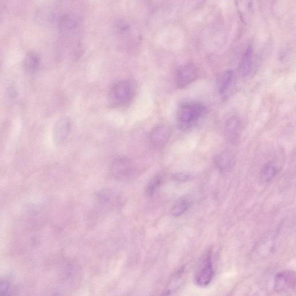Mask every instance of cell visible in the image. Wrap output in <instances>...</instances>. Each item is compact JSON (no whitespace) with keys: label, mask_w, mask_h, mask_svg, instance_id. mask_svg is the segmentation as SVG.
I'll list each match as a JSON object with an SVG mask.
<instances>
[{"label":"cell","mask_w":296,"mask_h":296,"mask_svg":"<svg viewBox=\"0 0 296 296\" xmlns=\"http://www.w3.org/2000/svg\"><path fill=\"white\" fill-rule=\"evenodd\" d=\"M206 113L207 110L202 103L197 102L182 103L176 115L178 128L183 131L192 128Z\"/></svg>","instance_id":"1"},{"label":"cell","mask_w":296,"mask_h":296,"mask_svg":"<svg viewBox=\"0 0 296 296\" xmlns=\"http://www.w3.org/2000/svg\"><path fill=\"white\" fill-rule=\"evenodd\" d=\"M134 94V86L130 82H119L111 89L109 93L110 104L112 107L124 106L131 101Z\"/></svg>","instance_id":"2"},{"label":"cell","mask_w":296,"mask_h":296,"mask_svg":"<svg viewBox=\"0 0 296 296\" xmlns=\"http://www.w3.org/2000/svg\"><path fill=\"white\" fill-rule=\"evenodd\" d=\"M198 76L195 64L187 63L179 67L176 71L175 82L179 88H184L193 82Z\"/></svg>","instance_id":"3"},{"label":"cell","mask_w":296,"mask_h":296,"mask_svg":"<svg viewBox=\"0 0 296 296\" xmlns=\"http://www.w3.org/2000/svg\"><path fill=\"white\" fill-rule=\"evenodd\" d=\"M133 165L127 158H119L112 163L111 166L112 174L116 178L125 179L130 177L133 172Z\"/></svg>","instance_id":"4"},{"label":"cell","mask_w":296,"mask_h":296,"mask_svg":"<svg viewBox=\"0 0 296 296\" xmlns=\"http://www.w3.org/2000/svg\"><path fill=\"white\" fill-rule=\"evenodd\" d=\"M171 131L168 126L161 125L156 126L150 133V140L154 146L160 148L167 143Z\"/></svg>","instance_id":"5"},{"label":"cell","mask_w":296,"mask_h":296,"mask_svg":"<svg viewBox=\"0 0 296 296\" xmlns=\"http://www.w3.org/2000/svg\"><path fill=\"white\" fill-rule=\"evenodd\" d=\"M214 162L219 170L226 173L235 166L236 157L230 151L224 150L215 157Z\"/></svg>","instance_id":"6"},{"label":"cell","mask_w":296,"mask_h":296,"mask_svg":"<svg viewBox=\"0 0 296 296\" xmlns=\"http://www.w3.org/2000/svg\"><path fill=\"white\" fill-rule=\"evenodd\" d=\"M214 276V270L211 260L210 255L205 259L199 273H197L196 281L200 286H207L212 281Z\"/></svg>","instance_id":"7"},{"label":"cell","mask_w":296,"mask_h":296,"mask_svg":"<svg viewBox=\"0 0 296 296\" xmlns=\"http://www.w3.org/2000/svg\"><path fill=\"white\" fill-rule=\"evenodd\" d=\"M240 123L236 116L228 119L224 126V136L231 144L236 143L240 137Z\"/></svg>","instance_id":"8"},{"label":"cell","mask_w":296,"mask_h":296,"mask_svg":"<svg viewBox=\"0 0 296 296\" xmlns=\"http://www.w3.org/2000/svg\"><path fill=\"white\" fill-rule=\"evenodd\" d=\"M71 129L70 120L67 117L61 118L56 123L54 128V141L55 143L59 146L69 134Z\"/></svg>","instance_id":"9"},{"label":"cell","mask_w":296,"mask_h":296,"mask_svg":"<svg viewBox=\"0 0 296 296\" xmlns=\"http://www.w3.org/2000/svg\"><path fill=\"white\" fill-rule=\"evenodd\" d=\"M253 49L248 46L242 54L239 64V73L243 78L248 76L252 67Z\"/></svg>","instance_id":"10"},{"label":"cell","mask_w":296,"mask_h":296,"mask_svg":"<svg viewBox=\"0 0 296 296\" xmlns=\"http://www.w3.org/2000/svg\"><path fill=\"white\" fill-rule=\"evenodd\" d=\"M192 198L189 195L181 197L176 202L173 207L171 209V214L174 217H178L183 215L192 204Z\"/></svg>","instance_id":"11"},{"label":"cell","mask_w":296,"mask_h":296,"mask_svg":"<svg viewBox=\"0 0 296 296\" xmlns=\"http://www.w3.org/2000/svg\"><path fill=\"white\" fill-rule=\"evenodd\" d=\"M40 64L39 56L35 52H30L28 53L23 60V66L27 72L33 73L38 69Z\"/></svg>","instance_id":"12"},{"label":"cell","mask_w":296,"mask_h":296,"mask_svg":"<svg viewBox=\"0 0 296 296\" xmlns=\"http://www.w3.org/2000/svg\"><path fill=\"white\" fill-rule=\"evenodd\" d=\"M234 81V74L232 70H227L222 76L220 88L221 95H226L230 91Z\"/></svg>","instance_id":"13"},{"label":"cell","mask_w":296,"mask_h":296,"mask_svg":"<svg viewBox=\"0 0 296 296\" xmlns=\"http://www.w3.org/2000/svg\"><path fill=\"white\" fill-rule=\"evenodd\" d=\"M277 173V169L273 163H268L261 168L260 179L263 183H268L273 180Z\"/></svg>","instance_id":"14"},{"label":"cell","mask_w":296,"mask_h":296,"mask_svg":"<svg viewBox=\"0 0 296 296\" xmlns=\"http://www.w3.org/2000/svg\"><path fill=\"white\" fill-rule=\"evenodd\" d=\"M77 23V18L74 15H66L60 18L59 27L61 32H67L74 29Z\"/></svg>","instance_id":"15"},{"label":"cell","mask_w":296,"mask_h":296,"mask_svg":"<svg viewBox=\"0 0 296 296\" xmlns=\"http://www.w3.org/2000/svg\"><path fill=\"white\" fill-rule=\"evenodd\" d=\"M289 283V278L285 273L277 274L274 280V290L277 292H282L287 288Z\"/></svg>","instance_id":"16"},{"label":"cell","mask_w":296,"mask_h":296,"mask_svg":"<svg viewBox=\"0 0 296 296\" xmlns=\"http://www.w3.org/2000/svg\"><path fill=\"white\" fill-rule=\"evenodd\" d=\"M162 183V177L160 175H156L148 184L146 190L148 196H152L155 191L160 186Z\"/></svg>","instance_id":"17"},{"label":"cell","mask_w":296,"mask_h":296,"mask_svg":"<svg viewBox=\"0 0 296 296\" xmlns=\"http://www.w3.org/2000/svg\"><path fill=\"white\" fill-rule=\"evenodd\" d=\"M0 296H12L10 283L1 278H0Z\"/></svg>","instance_id":"18"},{"label":"cell","mask_w":296,"mask_h":296,"mask_svg":"<svg viewBox=\"0 0 296 296\" xmlns=\"http://www.w3.org/2000/svg\"><path fill=\"white\" fill-rule=\"evenodd\" d=\"M172 178L178 182H186L193 178L192 175L186 173H177L172 175Z\"/></svg>","instance_id":"19"},{"label":"cell","mask_w":296,"mask_h":296,"mask_svg":"<svg viewBox=\"0 0 296 296\" xmlns=\"http://www.w3.org/2000/svg\"><path fill=\"white\" fill-rule=\"evenodd\" d=\"M0 66H1V58H0Z\"/></svg>","instance_id":"20"}]
</instances>
